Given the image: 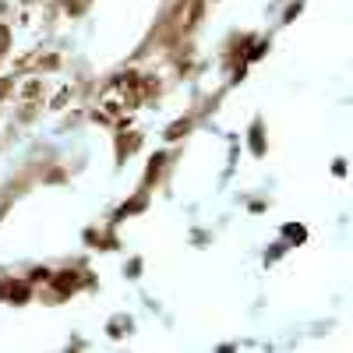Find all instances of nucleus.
Returning a JSON list of instances; mask_svg holds the SVG:
<instances>
[{
    "instance_id": "1",
    "label": "nucleus",
    "mask_w": 353,
    "mask_h": 353,
    "mask_svg": "<svg viewBox=\"0 0 353 353\" xmlns=\"http://www.w3.org/2000/svg\"><path fill=\"white\" fill-rule=\"evenodd\" d=\"M4 50H7V28L0 25V53H4Z\"/></svg>"
}]
</instances>
